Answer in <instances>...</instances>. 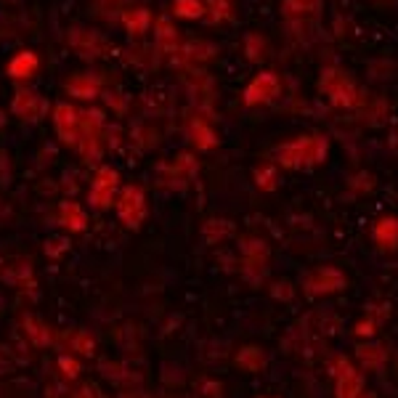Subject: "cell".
<instances>
[{"label":"cell","mask_w":398,"mask_h":398,"mask_svg":"<svg viewBox=\"0 0 398 398\" xmlns=\"http://www.w3.org/2000/svg\"><path fill=\"white\" fill-rule=\"evenodd\" d=\"M122 24H125V30L130 35H144V32L151 27V14L149 9H128L122 14Z\"/></svg>","instance_id":"5bb4252c"},{"label":"cell","mask_w":398,"mask_h":398,"mask_svg":"<svg viewBox=\"0 0 398 398\" xmlns=\"http://www.w3.org/2000/svg\"><path fill=\"white\" fill-rule=\"evenodd\" d=\"M321 90L338 107H353L356 104V85L348 80V75H343L340 70H327L321 75Z\"/></svg>","instance_id":"5b68a950"},{"label":"cell","mask_w":398,"mask_h":398,"mask_svg":"<svg viewBox=\"0 0 398 398\" xmlns=\"http://www.w3.org/2000/svg\"><path fill=\"white\" fill-rule=\"evenodd\" d=\"M327 149L329 144L324 136H303V139L281 144L276 149V159L284 168H308L327 157Z\"/></svg>","instance_id":"6da1fadb"},{"label":"cell","mask_w":398,"mask_h":398,"mask_svg":"<svg viewBox=\"0 0 398 398\" xmlns=\"http://www.w3.org/2000/svg\"><path fill=\"white\" fill-rule=\"evenodd\" d=\"M375 239H377L380 247L393 249L398 247V220L396 218H382L375 226Z\"/></svg>","instance_id":"9a60e30c"},{"label":"cell","mask_w":398,"mask_h":398,"mask_svg":"<svg viewBox=\"0 0 398 398\" xmlns=\"http://www.w3.org/2000/svg\"><path fill=\"white\" fill-rule=\"evenodd\" d=\"M59 215H61V226H67L70 231H82L85 226H88V218H85V210L80 208L77 202H72V199H67V202H61L59 208Z\"/></svg>","instance_id":"4fadbf2b"},{"label":"cell","mask_w":398,"mask_h":398,"mask_svg":"<svg viewBox=\"0 0 398 398\" xmlns=\"http://www.w3.org/2000/svg\"><path fill=\"white\" fill-rule=\"evenodd\" d=\"M117 191H119V173L114 168H101L99 173H96L93 183H90L88 202L93 208L107 210V208H112Z\"/></svg>","instance_id":"7a4b0ae2"},{"label":"cell","mask_w":398,"mask_h":398,"mask_svg":"<svg viewBox=\"0 0 398 398\" xmlns=\"http://www.w3.org/2000/svg\"><path fill=\"white\" fill-rule=\"evenodd\" d=\"M11 112L19 119H24V122H38V119H43L48 114V101L43 99L38 90L21 88L11 99Z\"/></svg>","instance_id":"3957f363"},{"label":"cell","mask_w":398,"mask_h":398,"mask_svg":"<svg viewBox=\"0 0 398 398\" xmlns=\"http://www.w3.org/2000/svg\"><path fill=\"white\" fill-rule=\"evenodd\" d=\"M318 6H321V0H284V3H281V11H284V16L300 19V16H306V14L318 11Z\"/></svg>","instance_id":"ac0fdd59"},{"label":"cell","mask_w":398,"mask_h":398,"mask_svg":"<svg viewBox=\"0 0 398 398\" xmlns=\"http://www.w3.org/2000/svg\"><path fill=\"white\" fill-rule=\"evenodd\" d=\"M154 45H157L162 53H176V50L181 48L178 32H176V27L168 21V16H159L157 24H154Z\"/></svg>","instance_id":"8fae6325"},{"label":"cell","mask_w":398,"mask_h":398,"mask_svg":"<svg viewBox=\"0 0 398 398\" xmlns=\"http://www.w3.org/2000/svg\"><path fill=\"white\" fill-rule=\"evenodd\" d=\"M255 183H258L260 189H276V183H279V176H276V168H260L258 173H255Z\"/></svg>","instance_id":"44dd1931"},{"label":"cell","mask_w":398,"mask_h":398,"mask_svg":"<svg viewBox=\"0 0 398 398\" xmlns=\"http://www.w3.org/2000/svg\"><path fill=\"white\" fill-rule=\"evenodd\" d=\"M117 213L125 226L139 229L144 218H146V197H144V191L139 186H125L117 199Z\"/></svg>","instance_id":"277c9868"},{"label":"cell","mask_w":398,"mask_h":398,"mask_svg":"<svg viewBox=\"0 0 398 398\" xmlns=\"http://www.w3.org/2000/svg\"><path fill=\"white\" fill-rule=\"evenodd\" d=\"M40 70V56L35 50H21L9 61V77L14 80H30Z\"/></svg>","instance_id":"9c48e42d"},{"label":"cell","mask_w":398,"mask_h":398,"mask_svg":"<svg viewBox=\"0 0 398 398\" xmlns=\"http://www.w3.org/2000/svg\"><path fill=\"white\" fill-rule=\"evenodd\" d=\"M191 144L197 149H213V146H218V139H215L210 125H205L202 119H194L191 122Z\"/></svg>","instance_id":"2e32d148"},{"label":"cell","mask_w":398,"mask_h":398,"mask_svg":"<svg viewBox=\"0 0 398 398\" xmlns=\"http://www.w3.org/2000/svg\"><path fill=\"white\" fill-rule=\"evenodd\" d=\"M99 82L90 77V75H75V77L67 80V93L75 96V99L90 101L99 96Z\"/></svg>","instance_id":"7c38bea8"},{"label":"cell","mask_w":398,"mask_h":398,"mask_svg":"<svg viewBox=\"0 0 398 398\" xmlns=\"http://www.w3.org/2000/svg\"><path fill=\"white\" fill-rule=\"evenodd\" d=\"M244 43H247V59L249 61H263V56H266V50H263V38L260 35H247L244 38Z\"/></svg>","instance_id":"7402d4cb"},{"label":"cell","mask_w":398,"mask_h":398,"mask_svg":"<svg viewBox=\"0 0 398 398\" xmlns=\"http://www.w3.org/2000/svg\"><path fill=\"white\" fill-rule=\"evenodd\" d=\"M205 6H208L210 16H213L215 21L229 19L231 14H234V0H208Z\"/></svg>","instance_id":"ffe728a7"},{"label":"cell","mask_w":398,"mask_h":398,"mask_svg":"<svg viewBox=\"0 0 398 398\" xmlns=\"http://www.w3.org/2000/svg\"><path fill=\"white\" fill-rule=\"evenodd\" d=\"M53 128H56V136H59L67 146H75L80 136V128H82V112H77L72 104H56L53 107Z\"/></svg>","instance_id":"8992f818"},{"label":"cell","mask_w":398,"mask_h":398,"mask_svg":"<svg viewBox=\"0 0 398 398\" xmlns=\"http://www.w3.org/2000/svg\"><path fill=\"white\" fill-rule=\"evenodd\" d=\"M343 284H345V276L335 269H321L308 279V289L313 292V295H316V292L318 295H324V292H335V289H340Z\"/></svg>","instance_id":"30bf717a"},{"label":"cell","mask_w":398,"mask_h":398,"mask_svg":"<svg viewBox=\"0 0 398 398\" xmlns=\"http://www.w3.org/2000/svg\"><path fill=\"white\" fill-rule=\"evenodd\" d=\"M170 173H173V176H178V178H183V181L194 178V173H197V159L191 157V154H181V157L170 165Z\"/></svg>","instance_id":"d6986e66"},{"label":"cell","mask_w":398,"mask_h":398,"mask_svg":"<svg viewBox=\"0 0 398 398\" xmlns=\"http://www.w3.org/2000/svg\"><path fill=\"white\" fill-rule=\"evenodd\" d=\"M205 0H176L173 3V14L181 16V19H199V16H205Z\"/></svg>","instance_id":"e0dca14e"},{"label":"cell","mask_w":398,"mask_h":398,"mask_svg":"<svg viewBox=\"0 0 398 398\" xmlns=\"http://www.w3.org/2000/svg\"><path fill=\"white\" fill-rule=\"evenodd\" d=\"M61 367H67V375H72V377L77 375V364L72 358H61Z\"/></svg>","instance_id":"603a6c76"},{"label":"cell","mask_w":398,"mask_h":398,"mask_svg":"<svg viewBox=\"0 0 398 398\" xmlns=\"http://www.w3.org/2000/svg\"><path fill=\"white\" fill-rule=\"evenodd\" d=\"M70 45L75 48L77 56L82 59H96L107 50V40L93 30H72L70 32Z\"/></svg>","instance_id":"ba28073f"},{"label":"cell","mask_w":398,"mask_h":398,"mask_svg":"<svg viewBox=\"0 0 398 398\" xmlns=\"http://www.w3.org/2000/svg\"><path fill=\"white\" fill-rule=\"evenodd\" d=\"M281 82L274 72H258L249 80V85L244 88V104L247 107H258V104H271L279 96Z\"/></svg>","instance_id":"52a82bcc"}]
</instances>
